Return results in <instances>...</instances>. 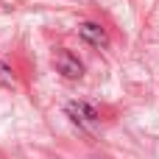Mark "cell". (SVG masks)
Returning <instances> with one entry per match:
<instances>
[{"label": "cell", "instance_id": "obj_3", "mask_svg": "<svg viewBox=\"0 0 159 159\" xmlns=\"http://www.w3.org/2000/svg\"><path fill=\"white\" fill-rule=\"evenodd\" d=\"M78 36H81L84 42L95 45V48H103V45L109 42L106 31H103L101 25H95V22H81V25H78Z\"/></svg>", "mask_w": 159, "mask_h": 159}, {"label": "cell", "instance_id": "obj_2", "mask_svg": "<svg viewBox=\"0 0 159 159\" xmlns=\"http://www.w3.org/2000/svg\"><path fill=\"white\" fill-rule=\"evenodd\" d=\"M67 115H70L75 123H81L84 129H92V126L98 123V109L89 106V103H84V101H73V103H67Z\"/></svg>", "mask_w": 159, "mask_h": 159}, {"label": "cell", "instance_id": "obj_4", "mask_svg": "<svg viewBox=\"0 0 159 159\" xmlns=\"http://www.w3.org/2000/svg\"><path fill=\"white\" fill-rule=\"evenodd\" d=\"M0 87H14V73H11V67H6L3 61H0Z\"/></svg>", "mask_w": 159, "mask_h": 159}, {"label": "cell", "instance_id": "obj_1", "mask_svg": "<svg viewBox=\"0 0 159 159\" xmlns=\"http://www.w3.org/2000/svg\"><path fill=\"white\" fill-rule=\"evenodd\" d=\"M53 67H56V70H59L64 78H81V75H84L81 61H78V59H75L70 50H64V48L53 53Z\"/></svg>", "mask_w": 159, "mask_h": 159}]
</instances>
